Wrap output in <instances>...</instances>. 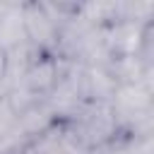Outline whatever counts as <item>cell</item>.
Instances as JSON below:
<instances>
[{
	"instance_id": "cell-1",
	"label": "cell",
	"mask_w": 154,
	"mask_h": 154,
	"mask_svg": "<svg viewBox=\"0 0 154 154\" xmlns=\"http://www.w3.org/2000/svg\"><path fill=\"white\" fill-rule=\"evenodd\" d=\"M108 103L120 132L135 137L152 135V87L147 82H118Z\"/></svg>"
},
{
	"instance_id": "cell-2",
	"label": "cell",
	"mask_w": 154,
	"mask_h": 154,
	"mask_svg": "<svg viewBox=\"0 0 154 154\" xmlns=\"http://www.w3.org/2000/svg\"><path fill=\"white\" fill-rule=\"evenodd\" d=\"M63 123L70 125V130L87 152H94L96 147L111 142L120 132L108 101H84L77 108V113Z\"/></svg>"
},
{
	"instance_id": "cell-3",
	"label": "cell",
	"mask_w": 154,
	"mask_h": 154,
	"mask_svg": "<svg viewBox=\"0 0 154 154\" xmlns=\"http://www.w3.org/2000/svg\"><path fill=\"white\" fill-rule=\"evenodd\" d=\"M63 70H65V60L60 55L36 53L29 60V65H26V70H24V75L14 89H24L34 99H46L51 94V89L55 87V82L60 79Z\"/></svg>"
},
{
	"instance_id": "cell-4",
	"label": "cell",
	"mask_w": 154,
	"mask_h": 154,
	"mask_svg": "<svg viewBox=\"0 0 154 154\" xmlns=\"http://www.w3.org/2000/svg\"><path fill=\"white\" fill-rule=\"evenodd\" d=\"M22 19H24V31H26L29 46L38 53L58 55L60 26L51 19V14L43 10V5L41 2H22Z\"/></svg>"
},
{
	"instance_id": "cell-5",
	"label": "cell",
	"mask_w": 154,
	"mask_h": 154,
	"mask_svg": "<svg viewBox=\"0 0 154 154\" xmlns=\"http://www.w3.org/2000/svg\"><path fill=\"white\" fill-rule=\"evenodd\" d=\"M22 154H89V152L79 144L75 132L70 130V125L58 120L48 130L31 137Z\"/></svg>"
},
{
	"instance_id": "cell-6",
	"label": "cell",
	"mask_w": 154,
	"mask_h": 154,
	"mask_svg": "<svg viewBox=\"0 0 154 154\" xmlns=\"http://www.w3.org/2000/svg\"><path fill=\"white\" fill-rule=\"evenodd\" d=\"M24 43L29 41L22 19V2H0V48L12 53Z\"/></svg>"
},
{
	"instance_id": "cell-7",
	"label": "cell",
	"mask_w": 154,
	"mask_h": 154,
	"mask_svg": "<svg viewBox=\"0 0 154 154\" xmlns=\"http://www.w3.org/2000/svg\"><path fill=\"white\" fill-rule=\"evenodd\" d=\"M17 125H19V116H17V111L12 108L7 94H2V96H0V140L7 137L10 132H14Z\"/></svg>"
},
{
	"instance_id": "cell-8",
	"label": "cell",
	"mask_w": 154,
	"mask_h": 154,
	"mask_svg": "<svg viewBox=\"0 0 154 154\" xmlns=\"http://www.w3.org/2000/svg\"><path fill=\"white\" fill-rule=\"evenodd\" d=\"M7 70H10V55L0 48V91L5 94V84H7Z\"/></svg>"
}]
</instances>
